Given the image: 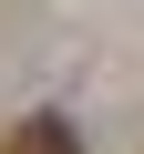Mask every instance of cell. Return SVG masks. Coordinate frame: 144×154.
<instances>
[{
  "instance_id": "1",
  "label": "cell",
  "mask_w": 144,
  "mask_h": 154,
  "mask_svg": "<svg viewBox=\"0 0 144 154\" xmlns=\"http://www.w3.org/2000/svg\"><path fill=\"white\" fill-rule=\"evenodd\" d=\"M0 154H72V123H62V113H31V123L0 144Z\"/></svg>"
}]
</instances>
